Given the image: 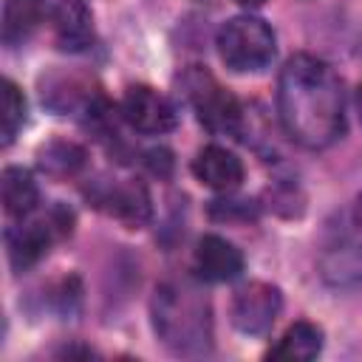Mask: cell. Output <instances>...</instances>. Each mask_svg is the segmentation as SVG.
<instances>
[{
    "label": "cell",
    "mask_w": 362,
    "mask_h": 362,
    "mask_svg": "<svg viewBox=\"0 0 362 362\" xmlns=\"http://www.w3.org/2000/svg\"><path fill=\"white\" fill-rule=\"evenodd\" d=\"M277 110L286 133L308 147L322 150L345 130V93L328 62L311 54H294L277 79Z\"/></svg>",
    "instance_id": "6da1fadb"
},
{
    "label": "cell",
    "mask_w": 362,
    "mask_h": 362,
    "mask_svg": "<svg viewBox=\"0 0 362 362\" xmlns=\"http://www.w3.org/2000/svg\"><path fill=\"white\" fill-rule=\"evenodd\" d=\"M153 325L167 348L184 356L206 354L212 345V320L206 297L187 283H164L153 297Z\"/></svg>",
    "instance_id": "7a4b0ae2"
},
{
    "label": "cell",
    "mask_w": 362,
    "mask_h": 362,
    "mask_svg": "<svg viewBox=\"0 0 362 362\" xmlns=\"http://www.w3.org/2000/svg\"><path fill=\"white\" fill-rule=\"evenodd\" d=\"M218 54L238 74L263 71L274 59V34L257 17H232L218 31Z\"/></svg>",
    "instance_id": "3957f363"
},
{
    "label": "cell",
    "mask_w": 362,
    "mask_h": 362,
    "mask_svg": "<svg viewBox=\"0 0 362 362\" xmlns=\"http://www.w3.org/2000/svg\"><path fill=\"white\" fill-rule=\"evenodd\" d=\"M184 88L187 96L198 113V122L212 130V133H240V122H243V110L238 105V99L218 85V79L201 68H192L184 76Z\"/></svg>",
    "instance_id": "277c9868"
},
{
    "label": "cell",
    "mask_w": 362,
    "mask_h": 362,
    "mask_svg": "<svg viewBox=\"0 0 362 362\" xmlns=\"http://www.w3.org/2000/svg\"><path fill=\"white\" fill-rule=\"evenodd\" d=\"M280 305H283L280 288L269 283H249L238 288L232 300V322L243 334H263L277 320Z\"/></svg>",
    "instance_id": "5b68a950"
},
{
    "label": "cell",
    "mask_w": 362,
    "mask_h": 362,
    "mask_svg": "<svg viewBox=\"0 0 362 362\" xmlns=\"http://www.w3.org/2000/svg\"><path fill=\"white\" fill-rule=\"evenodd\" d=\"M122 113L130 127L139 133H167L175 127V107L170 105L167 96L147 85H133L127 88L122 99Z\"/></svg>",
    "instance_id": "8992f818"
},
{
    "label": "cell",
    "mask_w": 362,
    "mask_h": 362,
    "mask_svg": "<svg viewBox=\"0 0 362 362\" xmlns=\"http://www.w3.org/2000/svg\"><path fill=\"white\" fill-rule=\"evenodd\" d=\"M192 269L206 283H226L243 272V255L238 246L218 235H204L192 255Z\"/></svg>",
    "instance_id": "52a82bcc"
},
{
    "label": "cell",
    "mask_w": 362,
    "mask_h": 362,
    "mask_svg": "<svg viewBox=\"0 0 362 362\" xmlns=\"http://www.w3.org/2000/svg\"><path fill=\"white\" fill-rule=\"evenodd\" d=\"M71 232V223H54V221H34L14 232H8V263L14 272L31 269L51 246L54 232Z\"/></svg>",
    "instance_id": "ba28073f"
},
{
    "label": "cell",
    "mask_w": 362,
    "mask_h": 362,
    "mask_svg": "<svg viewBox=\"0 0 362 362\" xmlns=\"http://www.w3.org/2000/svg\"><path fill=\"white\" fill-rule=\"evenodd\" d=\"M192 173L201 184H206L212 189H221V192H229L243 181L240 158L235 153H229L226 147H218V144H209L195 156Z\"/></svg>",
    "instance_id": "9c48e42d"
},
{
    "label": "cell",
    "mask_w": 362,
    "mask_h": 362,
    "mask_svg": "<svg viewBox=\"0 0 362 362\" xmlns=\"http://www.w3.org/2000/svg\"><path fill=\"white\" fill-rule=\"evenodd\" d=\"M54 34L59 48L65 51H82L93 42V20L85 3L79 0H62L54 11Z\"/></svg>",
    "instance_id": "30bf717a"
},
{
    "label": "cell",
    "mask_w": 362,
    "mask_h": 362,
    "mask_svg": "<svg viewBox=\"0 0 362 362\" xmlns=\"http://www.w3.org/2000/svg\"><path fill=\"white\" fill-rule=\"evenodd\" d=\"M320 272L334 288H359L362 286V249L354 243L334 246L322 255Z\"/></svg>",
    "instance_id": "8fae6325"
},
{
    "label": "cell",
    "mask_w": 362,
    "mask_h": 362,
    "mask_svg": "<svg viewBox=\"0 0 362 362\" xmlns=\"http://www.w3.org/2000/svg\"><path fill=\"white\" fill-rule=\"evenodd\" d=\"M0 195H3V209L11 218H23L37 206V184L28 170L23 167H6L0 175Z\"/></svg>",
    "instance_id": "7c38bea8"
},
{
    "label": "cell",
    "mask_w": 362,
    "mask_h": 362,
    "mask_svg": "<svg viewBox=\"0 0 362 362\" xmlns=\"http://www.w3.org/2000/svg\"><path fill=\"white\" fill-rule=\"evenodd\" d=\"M322 351V331L311 322H294L277 345L269 351L272 359H288V362H308Z\"/></svg>",
    "instance_id": "4fadbf2b"
},
{
    "label": "cell",
    "mask_w": 362,
    "mask_h": 362,
    "mask_svg": "<svg viewBox=\"0 0 362 362\" xmlns=\"http://www.w3.org/2000/svg\"><path fill=\"white\" fill-rule=\"evenodd\" d=\"M45 17V0H6L3 3V42H23Z\"/></svg>",
    "instance_id": "5bb4252c"
},
{
    "label": "cell",
    "mask_w": 362,
    "mask_h": 362,
    "mask_svg": "<svg viewBox=\"0 0 362 362\" xmlns=\"http://www.w3.org/2000/svg\"><path fill=\"white\" fill-rule=\"evenodd\" d=\"M107 204H110V212L133 229L147 223V218H150V195H147L144 184H139V181L113 187V192L107 195Z\"/></svg>",
    "instance_id": "9a60e30c"
},
{
    "label": "cell",
    "mask_w": 362,
    "mask_h": 362,
    "mask_svg": "<svg viewBox=\"0 0 362 362\" xmlns=\"http://www.w3.org/2000/svg\"><path fill=\"white\" fill-rule=\"evenodd\" d=\"M37 164H40V170H42L45 175H51V178H68V175H74V173L82 170V164H85V150H82L79 144H74V141L57 139V141H48V144L37 153Z\"/></svg>",
    "instance_id": "2e32d148"
},
{
    "label": "cell",
    "mask_w": 362,
    "mask_h": 362,
    "mask_svg": "<svg viewBox=\"0 0 362 362\" xmlns=\"http://www.w3.org/2000/svg\"><path fill=\"white\" fill-rule=\"evenodd\" d=\"M25 119V99L11 79L0 82V141L8 144Z\"/></svg>",
    "instance_id": "e0dca14e"
},
{
    "label": "cell",
    "mask_w": 362,
    "mask_h": 362,
    "mask_svg": "<svg viewBox=\"0 0 362 362\" xmlns=\"http://www.w3.org/2000/svg\"><path fill=\"white\" fill-rule=\"evenodd\" d=\"M147 164H150V170H153L156 175H167L170 167H173V158H170L167 150H150V153H147Z\"/></svg>",
    "instance_id": "ac0fdd59"
},
{
    "label": "cell",
    "mask_w": 362,
    "mask_h": 362,
    "mask_svg": "<svg viewBox=\"0 0 362 362\" xmlns=\"http://www.w3.org/2000/svg\"><path fill=\"white\" fill-rule=\"evenodd\" d=\"M354 221H356V226L362 229V195L356 198V209H354Z\"/></svg>",
    "instance_id": "d6986e66"
},
{
    "label": "cell",
    "mask_w": 362,
    "mask_h": 362,
    "mask_svg": "<svg viewBox=\"0 0 362 362\" xmlns=\"http://www.w3.org/2000/svg\"><path fill=\"white\" fill-rule=\"evenodd\" d=\"M240 6H246V8H257V6H263L266 0H238Z\"/></svg>",
    "instance_id": "ffe728a7"
},
{
    "label": "cell",
    "mask_w": 362,
    "mask_h": 362,
    "mask_svg": "<svg viewBox=\"0 0 362 362\" xmlns=\"http://www.w3.org/2000/svg\"><path fill=\"white\" fill-rule=\"evenodd\" d=\"M356 102H359V116H362V85H359V96H356Z\"/></svg>",
    "instance_id": "44dd1931"
}]
</instances>
